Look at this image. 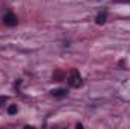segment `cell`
<instances>
[{
	"label": "cell",
	"mask_w": 130,
	"mask_h": 129,
	"mask_svg": "<svg viewBox=\"0 0 130 129\" xmlns=\"http://www.w3.org/2000/svg\"><path fill=\"white\" fill-rule=\"evenodd\" d=\"M3 23H5L6 26L12 28V26H15V24L18 23V18H17V15H15V14L9 12V14H6V15L3 17Z\"/></svg>",
	"instance_id": "1"
},
{
	"label": "cell",
	"mask_w": 130,
	"mask_h": 129,
	"mask_svg": "<svg viewBox=\"0 0 130 129\" xmlns=\"http://www.w3.org/2000/svg\"><path fill=\"white\" fill-rule=\"evenodd\" d=\"M68 84H70L71 87L80 85V74H79L77 70H71V74H70V78H68Z\"/></svg>",
	"instance_id": "2"
},
{
	"label": "cell",
	"mask_w": 130,
	"mask_h": 129,
	"mask_svg": "<svg viewBox=\"0 0 130 129\" xmlns=\"http://www.w3.org/2000/svg\"><path fill=\"white\" fill-rule=\"evenodd\" d=\"M104 21H106V14H104V12H103V14H98L97 17H95V23H97V24H103Z\"/></svg>",
	"instance_id": "3"
},
{
	"label": "cell",
	"mask_w": 130,
	"mask_h": 129,
	"mask_svg": "<svg viewBox=\"0 0 130 129\" xmlns=\"http://www.w3.org/2000/svg\"><path fill=\"white\" fill-rule=\"evenodd\" d=\"M67 94V91L65 90H53L52 91V96H55V97H62Z\"/></svg>",
	"instance_id": "4"
},
{
	"label": "cell",
	"mask_w": 130,
	"mask_h": 129,
	"mask_svg": "<svg viewBox=\"0 0 130 129\" xmlns=\"http://www.w3.org/2000/svg\"><path fill=\"white\" fill-rule=\"evenodd\" d=\"M17 111H18L17 105H9V106H8V114L14 115V114H17Z\"/></svg>",
	"instance_id": "5"
},
{
	"label": "cell",
	"mask_w": 130,
	"mask_h": 129,
	"mask_svg": "<svg viewBox=\"0 0 130 129\" xmlns=\"http://www.w3.org/2000/svg\"><path fill=\"white\" fill-rule=\"evenodd\" d=\"M3 102H6V97H0V106H2Z\"/></svg>",
	"instance_id": "6"
}]
</instances>
